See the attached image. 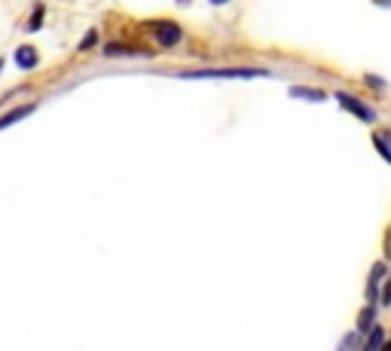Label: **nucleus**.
Returning a JSON list of instances; mask_svg holds the SVG:
<instances>
[{"instance_id": "nucleus-1", "label": "nucleus", "mask_w": 391, "mask_h": 351, "mask_svg": "<svg viewBox=\"0 0 391 351\" xmlns=\"http://www.w3.org/2000/svg\"><path fill=\"white\" fill-rule=\"evenodd\" d=\"M183 80H257L269 76L263 67H202V71H183Z\"/></svg>"}, {"instance_id": "nucleus-2", "label": "nucleus", "mask_w": 391, "mask_h": 351, "mask_svg": "<svg viewBox=\"0 0 391 351\" xmlns=\"http://www.w3.org/2000/svg\"><path fill=\"white\" fill-rule=\"evenodd\" d=\"M147 31L153 34V40L159 46H178L183 40V28L178 22H165V19H150L147 22Z\"/></svg>"}, {"instance_id": "nucleus-3", "label": "nucleus", "mask_w": 391, "mask_h": 351, "mask_svg": "<svg viewBox=\"0 0 391 351\" xmlns=\"http://www.w3.org/2000/svg\"><path fill=\"white\" fill-rule=\"evenodd\" d=\"M336 101H340V107L346 113H351V117H358L361 122H376L379 119V113L376 110H370L361 98H355V95H349V92H336Z\"/></svg>"}, {"instance_id": "nucleus-4", "label": "nucleus", "mask_w": 391, "mask_h": 351, "mask_svg": "<svg viewBox=\"0 0 391 351\" xmlns=\"http://www.w3.org/2000/svg\"><path fill=\"white\" fill-rule=\"evenodd\" d=\"M104 55L107 58H153V52L141 49V46H128V43H107L104 46Z\"/></svg>"}, {"instance_id": "nucleus-5", "label": "nucleus", "mask_w": 391, "mask_h": 351, "mask_svg": "<svg viewBox=\"0 0 391 351\" xmlns=\"http://www.w3.org/2000/svg\"><path fill=\"white\" fill-rule=\"evenodd\" d=\"M15 65H19L22 71H34V67L40 65V52H37L34 46H19V49H15Z\"/></svg>"}, {"instance_id": "nucleus-6", "label": "nucleus", "mask_w": 391, "mask_h": 351, "mask_svg": "<svg viewBox=\"0 0 391 351\" xmlns=\"http://www.w3.org/2000/svg\"><path fill=\"white\" fill-rule=\"evenodd\" d=\"M34 110H37V104H22V107H15V110H6L3 117H0V132H3V128H10V126H15L19 119L31 117Z\"/></svg>"}, {"instance_id": "nucleus-7", "label": "nucleus", "mask_w": 391, "mask_h": 351, "mask_svg": "<svg viewBox=\"0 0 391 351\" xmlns=\"http://www.w3.org/2000/svg\"><path fill=\"white\" fill-rule=\"evenodd\" d=\"M364 336H367V342H364V348H367V351H376V348L385 345V327H382V324H373Z\"/></svg>"}, {"instance_id": "nucleus-8", "label": "nucleus", "mask_w": 391, "mask_h": 351, "mask_svg": "<svg viewBox=\"0 0 391 351\" xmlns=\"http://www.w3.org/2000/svg\"><path fill=\"white\" fill-rule=\"evenodd\" d=\"M288 95L290 98H306V101H324V98H327L321 89H303V86H290Z\"/></svg>"}, {"instance_id": "nucleus-9", "label": "nucleus", "mask_w": 391, "mask_h": 351, "mask_svg": "<svg viewBox=\"0 0 391 351\" xmlns=\"http://www.w3.org/2000/svg\"><path fill=\"white\" fill-rule=\"evenodd\" d=\"M373 324H376V305H367V309L361 311V315H358V333L364 336Z\"/></svg>"}, {"instance_id": "nucleus-10", "label": "nucleus", "mask_w": 391, "mask_h": 351, "mask_svg": "<svg viewBox=\"0 0 391 351\" xmlns=\"http://www.w3.org/2000/svg\"><path fill=\"white\" fill-rule=\"evenodd\" d=\"M43 15H46V6H34V15H31V22H28V31H40L43 25Z\"/></svg>"}, {"instance_id": "nucleus-11", "label": "nucleus", "mask_w": 391, "mask_h": 351, "mask_svg": "<svg viewBox=\"0 0 391 351\" xmlns=\"http://www.w3.org/2000/svg\"><path fill=\"white\" fill-rule=\"evenodd\" d=\"M373 144H376V150H379V156L385 159V162H391V150H388V141L382 135H373Z\"/></svg>"}, {"instance_id": "nucleus-12", "label": "nucleus", "mask_w": 391, "mask_h": 351, "mask_svg": "<svg viewBox=\"0 0 391 351\" xmlns=\"http://www.w3.org/2000/svg\"><path fill=\"white\" fill-rule=\"evenodd\" d=\"M98 43V31L92 28V31H86V37L80 40V52H86V49H92V46Z\"/></svg>"}, {"instance_id": "nucleus-13", "label": "nucleus", "mask_w": 391, "mask_h": 351, "mask_svg": "<svg viewBox=\"0 0 391 351\" xmlns=\"http://www.w3.org/2000/svg\"><path fill=\"white\" fill-rule=\"evenodd\" d=\"M364 83H367L370 89H376V92H385V80H382V76H376V74H367Z\"/></svg>"}, {"instance_id": "nucleus-14", "label": "nucleus", "mask_w": 391, "mask_h": 351, "mask_svg": "<svg viewBox=\"0 0 391 351\" xmlns=\"http://www.w3.org/2000/svg\"><path fill=\"white\" fill-rule=\"evenodd\" d=\"M211 3H214V6H220V3H229V0H211Z\"/></svg>"}, {"instance_id": "nucleus-15", "label": "nucleus", "mask_w": 391, "mask_h": 351, "mask_svg": "<svg viewBox=\"0 0 391 351\" xmlns=\"http://www.w3.org/2000/svg\"><path fill=\"white\" fill-rule=\"evenodd\" d=\"M3 65H6V61H3V58H0V74H3Z\"/></svg>"}, {"instance_id": "nucleus-16", "label": "nucleus", "mask_w": 391, "mask_h": 351, "mask_svg": "<svg viewBox=\"0 0 391 351\" xmlns=\"http://www.w3.org/2000/svg\"><path fill=\"white\" fill-rule=\"evenodd\" d=\"M178 3H187V0H178Z\"/></svg>"}]
</instances>
